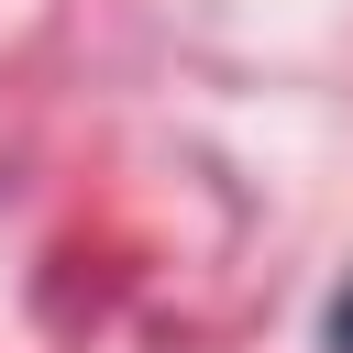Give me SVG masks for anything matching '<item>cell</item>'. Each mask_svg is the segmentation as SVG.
Listing matches in <instances>:
<instances>
[{
	"label": "cell",
	"instance_id": "obj_1",
	"mask_svg": "<svg viewBox=\"0 0 353 353\" xmlns=\"http://www.w3.org/2000/svg\"><path fill=\"white\" fill-rule=\"evenodd\" d=\"M331 353H353V287L331 298Z\"/></svg>",
	"mask_w": 353,
	"mask_h": 353
}]
</instances>
